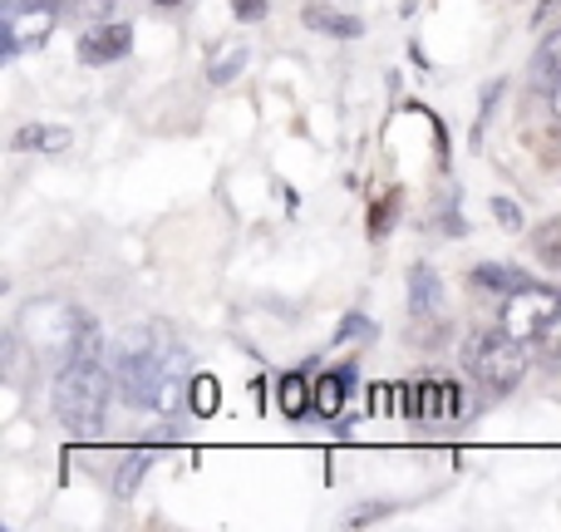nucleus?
Instances as JSON below:
<instances>
[{
    "instance_id": "23",
    "label": "nucleus",
    "mask_w": 561,
    "mask_h": 532,
    "mask_svg": "<svg viewBox=\"0 0 561 532\" xmlns=\"http://www.w3.org/2000/svg\"><path fill=\"white\" fill-rule=\"evenodd\" d=\"M153 5H183V0H153Z\"/></svg>"
},
{
    "instance_id": "6",
    "label": "nucleus",
    "mask_w": 561,
    "mask_h": 532,
    "mask_svg": "<svg viewBox=\"0 0 561 532\" xmlns=\"http://www.w3.org/2000/svg\"><path fill=\"white\" fill-rule=\"evenodd\" d=\"M128 49H134V25L128 20H99L94 30H84L79 35V59L84 65H114V59H124Z\"/></svg>"
},
{
    "instance_id": "24",
    "label": "nucleus",
    "mask_w": 561,
    "mask_h": 532,
    "mask_svg": "<svg viewBox=\"0 0 561 532\" xmlns=\"http://www.w3.org/2000/svg\"><path fill=\"white\" fill-rule=\"evenodd\" d=\"M30 5H59V0H30Z\"/></svg>"
},
{
    "instance_id": "4",
    "label": "nucleus",
    "mask_w": 561,
    "mask_h": 532,
    "mask_svg": "<svg viewBox=\"0 0 561 532\" xmlns=\"http://www.w3.org/2000/svg\"><path fill=\"white\" fill-rule=\"evenodd\" d=\"M561 316V291L557 286H537V281H523L517 291L503 296V330H513L517 340L533 346L547 326Z\"/></svg>"
},
{
    "instance_id": "18",
    "label": "nucleus",
    "mask_w": 561,
    "mask_h": 532,
    "mask_svg": "<svg viewBox=\"0 0 561 532\" xmlns=\"http://www.w3.org/2000/svg\"><path fill=\"white\" fill-rule=\"evenodd\" d=\"M148 459H153V454H134V459H124V478H118V498H128V494H134V484H138V478H144V464H148Z\"/></svg>"
},
{
    "instance_id": "16",
    "label": "nucleus",
    "mask_w": 561,
    "mask_h": 532,
    "mask_svg": "<svg viewBox=\"0 0 561 532\" xmlns=\"http://www.w3.org/2000/svg\"><path fill=\"white\" fill-rule=\"evenodd\" d=\"M533 350H537V360H542V370H552V375H561V316L542 330V336L533 340Z\"/></svg>"
},
{
    "instance_id": "19",
    "label": "nucleus",
    "mask_w": 561,
    "mask_h": 532,
    "mask_svg": "<svg viewBox=\"0 0 561 532\" xmlns=\"http://www.w3.org/2000/svg\"><path fill=\"white\" fill-rule=\"evenodd\" d=\"M75 15H84V20H108L114 15V0H65Z\"/></svg>"
},
{
    "instance_id": "11",
    "label": "nucleus",
    "mask_w": 561,
    "mask_h": 532,
    "mask_svg": "<svg viewBox=\"0 0 561 532\" xmlns=\"http://www.w3.org/2000/svg\"><path fill=\"white\" fill-rule=\"evenodd\" d=\"M15 148H39V154H65L69 148V128L55 124H30L15 134Z\"/></svg>"
},
{
    "instance_id": "7",
    "label": "nucleus",
    "mask_w": 561,
    "mask_h": 532,
    "mask_svg": "<svg viewBox=\"0 0 561 532\" xmlns=\"http://www.w3.org/2000/svg\"><path fill=\"white\" fill-rule=\"evenodd\" d=\"M300 20H306L316 35H330V39H359L365 35V25H359L355 15H345V10H335V5H306Z\"/></svg>"
},
{
    "instance_id": "20",
    "label": "nucleus",
    "mask_w": 561,
    "mask_h": 532,
    "mask_svg": "<svg viewBox=\"0 0 561 532\" xmlns=\"http://www.w3.org/2000/svg\"><path fill=\"white\" fill-rule=\"evenodd\" d=\"M493 217L503 227H513V233L523 227V213H517V203H507V197H493Z\"/></svg>"
},
{
    "instance_id": "3",
    "label": "nucleus",
    "mask_w": 561,
    "mask_h": 532,
    "mask_svg": "<svg viewBox=\"0 0 561 532\" xmlns=\"http://www.w3.org/2000/svg\"><path fill=\"white\" fill-rule=\"evenodd\" d=\"M463 360H468V370H473L478 385H488V389L503 395V389L523 385L527 365H533V350H527V340H517L513 330L497 326V330H483V336L468 340Z\"/></svg>"
},
{
    "instance_id": "21",
    "label": "nucleus",
    "mask_w": 561,
    "mask_h": 532,
    "mask_svg": "<svg viewBox=\"0 0 561 532\" xmlns=\"http://www.w3.org/2000/svg\"><path fill=\"white\" fill-rule=\"evenodd\" d=\"M232 15L237 20H262L266 15V0H232Z\"/></svg>"
},
{
    "instance_id": "9",
    "label": "nucleus",
    "mask_w": 561,
    "mask_h": 532,
    "mask_svg": "<svg viewBox=\"0 0 561 532\" xmlns=\"http://www.w3.org/2000/svg\"><path fill=\"white\" fill-rule=\"evenodd\" d=\"M350 385H355V370H330V375L316 380V415L320 419H340L350 399Z\"/></svg>"
},
{
    "instance_id": "5",
    "label": "nucleus",
    "mask_w": 561,
    "mask_h": 532,
    "mask_svg": "<svg viewBox=\"0 0 561 532\" xmlns=\"http://www.w3.org/2000/svg\"><path fill=\"white\" fill-rule=\"evenodd\" d=\"M55 30V5H30V0H5V55H20L30 45H45Z\"/></svg>"
},
{
    "instance_id": "15",
    "label": "nucleus",
    "mask_w": 561,
    "mask_h": 532,
    "mask_svg": "<svg viewBox=\"0 0 561 532\" xmlns=\"http://www.w3.org/2000/svg\"><path fill=\"white\" fill-rule=\"evenodd\" d=\"M533 247H537V257H542L547 267L561 271V213L547 217V223L537 227V233H533Z\"/></svg>"
},
{
    "instance_id": "12",
    "label": "nucleus",
    "mask_w": 561,
    "mask_h": 532,
    "mask_svg": "<svg viewBox=\"0 0 561 532\" xmlns=\"http://www.w3.org/2000/svg\"><path fill=\"white\" fill-rule=\"evenodd\" d=\"M533 69H537V84H542V89H557L561 84V30H552V35L542 39Z\"/></svg>"
},
{
    "instance_id": "10",
    "label": "nucleus",
    "mask_w": 561,
    "mask_h": 532,
    "mask_svg": "<svg viewBox=\"0 0 561 532\" xmlns=\"http://www.w3.org/2000/svg\"><path fill=\"white\" fill-rule=\"evenodd\" d=\"M276 405H280V415H286V419H300L306 409H316V389L306 385V375H286V380H280Z\"/></svg>"
},
{
    "instance_id": "22",
    "label": "nucleus",
    "mask_w": 561,
    "mask_h": 532,
    "mask_svg": "<svg viewBox=\"0 0 561 532\" xmlns=\"http://www.w3.org/2000/svg\"><path fill=\"white\" fill-rule=\"evenodd\" d=\"M547 94H552V114L561 118V84H557V89H547Z\"/></svg>"
},
{
    "instance_id": "17",
    "label": "nucleus",
    "mask_w": 561,
    "mask_h": 532,
    "mask_svg": "<svg viewBox=\"0 0 561 532\" xmlns=\"http://www.w3.org/2000/svg\"><path fill=\"white\" fill-rule=\"evenodd\" d=\"M187 405H193L197 415H213V409H217V380L213 375H197L193 389H187Z\"/></svg>"
},
{
    "instance_id": "2",
    "label": "nucleus",
    "mask_w": 561,
    "mask_h": 532,
    "mask_svg": "<svg viewBox=\"0 0 561 532\" xmlns=\"http://www.w3.org/2000/svg\"><path fill=\"white\" fill-rule=\"evenodd\" d=\"M114 370H104L99 360H69L65 370L55 375V389H49V405H55L59 425L69 434L89 439L104 429L108 405H114Z\"/></svg>"
},
{
    "instance_id": "1",
    "label": "nucleus",
    "mask_w": 561,
    "mask_h": 532,
    "mask_svg": "<svg viewBox=\"0 0 561 532\" xmlns=\"http://www.w3.org/2000/svg\"><path fill=\"white\" fill-rule=\"evenodd\" d=\"M108 370H114V380H118V395L134 409L173 415L187 399V389H193L183 346H173L163 326L124 330V336L108 346Z\"/></svg>"
},
{
    "instance_id": "13",
    "label": "nucleus",
    "mask_w": 561,
    "mask_h": 532,
    "mask_svg": "<svg viewBox=\"0 0 561 532\" xmlns=\"http://www.w3.org/2000/svg\"><path fill=\"white\" fill-rule=\"evenodd\" d=\"M242 65H247V45L242 39H227V45L213 55V65H207V79H213V84H232Z\"/></svg>"
},
{
    "instance_id": "8",
    "label": "nucleus",
    "mask_w": 561,
    "mask_h": 532,
    "mask_svg": "<svg viewBox=\"0 0 561 532\" xmlns=\"http://www.w3.org/2000/svg\"><path fill=\"white\" fill-rule=\"evenodd\" d=\"M444 306V281H438L434 267H409V310L414 316H434V310Z\"/></svg>"
},
{
    "instance_id": "14",
    "label": "nucleus",
    "mask_w": 561,
    "mask_h": 532,
    "mask_svg": "<svg viewBox=\"0 0 561 532\" xmlns=\"http://www.w3.org/2000/svg\"><path fill=\"white\" fill-rule=\"evenodd\" d=\"M523 281H527V276H517V271H507V267H493V262L468 271V286H478V291H503V296H507V291H517Z\"/></svg>"
}]
</instances>
